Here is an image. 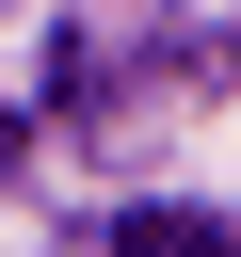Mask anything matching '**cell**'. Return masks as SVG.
Instances as JSON below:
<instances>
[{
    "instance_id": "1",
    "label": "cell",
    "mask_w": 241,
    "mask_h": 257,
    "mask_svg": "<svg viewBox=\"0 0 241 257\" xmlns=\"http://www.w3.org/2000/svg\"><path fill=\"white\" fill-rule=\"evenodd\" d=\"M112 257H241L225 209H112Z\"/></svg>"
},
{
    "instance_id": "2",
    "label": "cell",
    "mask_w": 241,
    "mask_h": 257,
    "mask_svg": "<svg viewBox=\"0 0 241 257\" xmlns=\"http://www.w3.org/2000/svg\"><path fill=\"white\" fill-rule=\"evenodd\" d=\"M16 161H32V112H0V177H16Z\"/></svg>"
}]
</instances>
